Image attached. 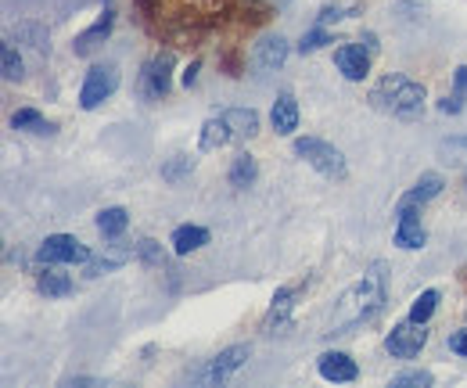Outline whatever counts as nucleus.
<instances>
[{
  "instance_id": "nucleus-1",
  "label": "nucleus",
  "mask_w": 467,
  "mask_h": 388,
  "mask_svg": "<svg viewBox=\"0 0 467 388\" xmlns=\"http://www.w3.org/2000/svg\"><path fill=\"white\" fill-rule=\"evenodd\" d=\"M385 267L381 263H374L363 280H356L349 291L342 295V302L335 306V317H331V331L335 334H346L349 328L356 324H363V320H370L381 306H385V274H381Z\"/></svg>"
},
{
  "instance_id": "nucleus-2",
  "label": "nucleus",
  "mask_w": 467,
  "mask_h": 388,
  "mask_svg": "<svg viewBox=\"0 0 467 388\" xmlns=\"http://www.w3.org/2000/svg\"><path fill=\"white\" fill-rule=\"evenodd\" d=\"M255 133H259V111L227 109L202 122L198 148H202V152H220V148H227V144H241V141L255 137Z\"/></svg>"
},
{
  "instance_id": "nucleus-3",
  "label": "nucleus",
  "mask_w": 467,
  "mask_h": 388,
  "mask_svg": "<svg viewBox=\"0 0 467 388\" xmlns=\"http://www.w3.org/2000/svg\"><path fill=\"white\" fill-rule=\"evenodd\" d=\"M370 105L385 111V115H392V119H417L424 111V87L400 76V72H392L370 90Z\"/></svg>"
},
{
  "instance_id": "nucleus-4",
  "label": "nucleus",
  "mask_w": 467,
  "mask_h": 388,
  "mask_svg": "<svg viewBox=\"0 0 467 388\" xmlns=\"http://www.w3.org/2000/svg\"><path fill=\"white\" fill-rule=\"evenodd\" d=\"M295 155H298V159H306L309 166L317 169L320 176H327V180H346V176H349V166H346L342 152H338V148H331L327 141L298 137V141H295Z\"/></svg>"
},
{
  "instance_id": "nucleus-5",
  "label": "nucleus",
  "mask_w": 467,
  "mask_h": 388,
  "mask_svg": "<svg viewBox=\"0 0 467 388\" xmlns=\"http://www.w3.org/2000/svg\"><path fill=\"white\" fill-rule=\"evenodd\" d=\"M119 90V68L116 65H94L79 87V109L94 111L101 109L112 94Z\"/></svg>"
},
{
  "instance_id": "nucleus-6",
  "label": "nucleus",
  "mask_w": 467,
  "mask_h": 388,
  "mask_svg": "<svg viewBox=\"0 0 467 388\" xmlns=\"http://www.w3.org/2000/svg\"><path fill=\"white\" fill-rule=\"evenodd\" d=\"M36 259H40L44 267H76V263H87L90 252H87V245H83L79 237H72V234H51V237L40 245Z\"/></svg>"
},
{
  "instance_id": "nucleus-7",
  "label": "nucleus",
  "mask_w": 467,
  "mask_h": 388,
  "mask_svg": "<svg viewBox=\"0 0 467 388\" xmlns=\"http://www.w3.org/2000/svg\"><path fill=\"white\" fill-rule=\"evenodd\" d=\"M170 72H173V55L170 51L151 58L140 72V98L144 101H162L170 94Z\"/></svg>"
},
{
  "instance_id": "nucleus-8",
  "label": "nucleus",
  "mask_w": 467,
  "mask_h": 388,
  "mask_svg": "<svg viewBox=\"0 0 467 388\" xmlns=\"http://www.w3.org/2000/svg\"><path fill=\"white\" fill-rule=\"evenodd\" d=\"M244 360H248V345H231V349H223L220 356H213V360L205 363V371L194 374V382H202V385H223L234 371L244 367Z\"/></svg>"
},
{
  "instance_id": "nucleus-9",
  "label": "nucleus",
  "mask_w": 467,
  "mask_h": 388,
  "mask_svg": "<svg viewBox=\"0 0 467 388\" xmlns=\"http://www.w3.org/2000/svg\"><path fill=\"white\" fill-rule=\"evenodd\" d=\"M428 345V331H424V324H413V320H403V324H396L389 338H385V349L396 356V360H413L420 349Z\"/></svg>"
},
{
  "instance_id": "nucleus-10",
  "label": "nucleus",
  "mask_w": 467,
  "mask_h": 388,
  "mask_svg": "<svg viewBox=\"0 0 467 388\" xmlns=\"http://www.w3.org/2000/svg\"><path fill=\"white\" fill-rule=\"evenodd\" d=\"M428 234L420 226V205H396V245L400 248H424Z\"/></svg>"
},
{
  "instance_id": "nucleus-11",
  "label": "nucleus",
  "mask_w": 467,
  "mask_h": 388,
  "mask_svg": "<svg viewBox=\"0 0 467 388\" xmlns=\"http://www.w3.org/2000/svg\"><path fill=\"white\" fill-rule=\"evenodd\" d=\"M317 371H320L324 382H335V385H346V382H356V378H359L356 360L346 356V352H324V356L317 360Z\"/></svg>"
},
{
  "instance_id": "nucleus-12",
  "label": "nucleus",
  "mask_w": 467,
  "mask_h": 388,
  "mask_svg": "<svg viewBox=\"0 0 467 388\" xmlns=\"http://www.w3.org/2000/svg\"><path fill=\"white\" fill-rule=\"evenodd\" d=\"M335 65H338V72L352 79V83H359L367 72H370V51H363L359 44H342L338 51H335Z\"/></svg>"
},
{
  "instance_id": "nucleus-13",
  "label": "nucleus",
  "mask_w": 467,
  "mask_h": 388,
  "mask_svg": "<svg viewBox=\"0 0 467 388\" xmlns=\"http://www.w3.org/2000/svg\"><path fill=\"white\" fill-rule=\"evenodd\" d=\"M270 122H274V130L281 133V137H292L295 130H298V101H295V94H277V101H274V111H270Z\"/></svg>"
},
{
  "instance_id": "nucleus-14",
  "label": "nucleus",
  "mask_w": 467,
  "mask_h": 388,
  "mask_svg": "<svg viewBox=\"0 0 467 388\" xmlns=\"http://www.w3.org/2000/svg\"><path fill=\"white\" fill-rule=\"evenodd\" d=\"M442 187H446V180H442L439 173H424V176L410 187L407 194L400 198V205H428L431 198H439V194H442Z\"/></svg>"
},
{
  "instance_id": "nucleus-15",
  "label": "nucleus",
  "mask_w": 467,
  "mask_h": 388,
  "mask_svg": "<svg viewBox=\"0 0 467 388\" xmlns=\"http://www.w3.org/2000/svg\"><path fill=\"white\" fill-rule=\"evenodd\" d=\"M170 245H173L176 256H191V252H198V248L209 245V230L205 226H191V223L187 226H176Z\"/></svg>"
},
{
  "instance_id": "nucleus-16",
  "label": "nucleus",
  "mask_w": 467,
  "mask_h": 388,
  "mask_svg": "<svg viewBox=\"0 0 467 388\" xmlns=\"http://www.w3.org/2000/svg\"><path fill=\"white\" fill-rule=\"evenodd\" d=\"M285 58H288V44H285V37H270V40L255 44L252 61H255L259 68H281V65H285Z\"/></svg>"
},
{
  "instance_id": "nucleus-17",
  "label": "nucleus",
  "mask_w": 467,
  "mask_h": 388,
  "mask_svg": "<svg viewBox=\"0 0 467 388\" xmlns=\"http://www.w3.org/2000/svg\"><path fill=\"white\" fill-rule=\"evenodd\" d=\"M109 33H112V11H105V15L98 18V26H94V29H87L83 37H76L72 51H76V55H90V51H94Z\"/></svg>"
},
{
  "instance_id": "nucleus-18",
  "label": "nucleus",
  "mask_w": 467,
  "mask_h": 388,
  "mask_svg": "<svg viewBox=\"0 0 467 388\" xmlns=\"http://www.w3.org/2000/svg\"><path fill=\"white\" fill-rule=\"evenodd\" d=\"M36 291L47 295V299H65V295L72 291V280L65 278V274H58L55 267H47V270L36 278Z\"/></svg>"
},
{
  "instance_id": "nucleus-19",
  "label": "nucleus",
  "mask_w": 467,
  "mask_h": 388,
  "mask_svg": "<svg viewBox=\"0 0 467 388\" xmlns=\"http://www.w3.org/2000/svg\"><path fill=\"white\" fill-rule=\"evenodd\" d=\"M126 223H130V213H126V209H119V205L98 213V230H101V237H109V241L126 230Z\"/></svg>"
},
{
  "instance_id": "nucleus-20",
  "label": "nucleus",
  "mask_w": 467,
  "mask_h": 388,
  "mask_svg": "<svg viewBox=\"0 0 467 388\" xmlns=\"http://www.w3.org/2000/svg\"><path fill=\"white\" fill-rule=\"evenodd\" d=\"M11 126H15V130H29V133H55V126H51L36 109L15 111V115H11Z\"/></svg>"
},
{
  "instance_id": "nucleus-21",
  "label": "nucleus",
  "mask_w": 467,
  "mask_h": 388,
  "mask_svg": "<svg viewBox=\"0 0 467 388\" xmlns=\"http://www.w3.org/2000/svg\"><path fill=\"white\" fill-rule=\"evenodd\" d=\"M464 101H467V65H461L457 76H453V94H450L439 109L446 111V115H461V111H464Z\"/></svg>"
},
{
  "instance_id": "nucleus-22",
  "label": "nucleus",
  "mask_w": 467,
  "mask_h": 388,
  "mask_svg": "<svg viewBox=\"0 0 467 388\" xmlns=\"http://www.w3.org/2000/svg\"><path fill=\"white\" fill-rule=\"evenodd\" d=\"M435 306H439V291H435V288L420 291V295L413 299V306H410V320H413V324H428L431 313H435Z\"/></svg>"
},
{
  "instance_id": "nucleus-23",
  "label": "nucleus",
  "mask_w": 467,
  "mask_h": 388,
  "mask_svg": "<svg viewBox=\"0 0 467 388\" xmlns=\"http://www.w3.org/2000/svg\"><path fill=\"white\" fill-rule=\"evenodd\" d=\"M292 299H295V291H292V288H281V291L274 295V306H270V317H266V328H274V324L281 328V324L288 320V313H292V306H295Z\"/></svg>"
},
{
  "instance_id": "nucleus-24",
  "label": "nucleus",
  "mask_w": 467,
  "mask_h": 388,
  "mask_svg": "<svg viewBox=\"0 0 467 388\" xmlns=\"http://www.w3.org/2000/svg\"><path fill=\"white\" fill-rule=\"evenodd\" d=\"M252 180H255V159H252V155H244V152H241V155H237V159H234V169H231V184H234V187H248V184H252Z\"/></svg>"
},
{
  "instance_id": "nucleus-25",
  "label": "nucleus",
  "mask_w": 467,
  "mask_h": 388,
  "mask_svg": "<svg viewBox=\"0 0 467 388\" xmlns=\"http://www.w3.org/2000/svg\"><path fill=\"white\" fill-rule=\"evenodd\" d=\"M435 382L428 371H403V374H396L392 378V388H407V385H413V388H428Z\"/></svg>"
},
{
  "instance_id": "nucleus-26",
  "label": "nucleus",
  "mask_w": 467,
  "mask_h": 388,
  "mask_svg": "<svg viewBox=\"0 0 467 388\" xmlns=\"http://www.w3.org/2000/svg\"><path fill=\"white\" fill-rule=\"evenodd\" d=\"M324 44H331V33H327V29H313V33H306V37H302L298 51H302V55H313V51H320Z\"/></svg>"
},
{
  "instance_id": "nucleus-27",
  "label": "nucleus",
  "mask_w": 467,
  "mask_h": 388,
  "mask_svg": "<svg viewBox=\"0 0 467 388\" xmlns=\"http://www.w3.org/2000/svg\"><path fill=\"white\" fill-rule=\"evenodd\" d=\"M22 76H26V72H22V58L15 55L11 44H4V79L15 83V79H22Z\"/></svg>"
},
{
  "instance_id": "nucleus-28",
  "label": "nucleus",
  "mask_w": 467,
  "mask_h": 388,
  "mask_svg": "<svg viewBox=\"0 0 467 388\" xmlns=\"http://www.w3.org/2000/svg\"><path fill=\"white\" fill-rule=\"evenodd\" d=\"M446 345H450V352H457V356H467V328L461 331H453L446 338Z\"/></svg>"
},
{
  "instance_id": "nucleus-29",
  "label": "nucleus",
  "mask_w": 467,
  "mask_h": 388,
  "mask_svg": "<svg viewBox=\"0 0 467 388\" xmlns=\"http://www.w3.org/2000/svg\"><path fill=\"white\" fill-rule=\"evenodd\" d=\"M187 166H194V163H191L187 155H180V163H176V166H166V180H180V173H183Z\"/></svg>"
},
{
  "instance_id": "nucleus-30",
  "label": "nucleus",
  "mask_w": 467,
  "mask_h": 388,
  "mask_svg": "<svg viewBox=\"0 0 467 388\" xmlns=\"http://www.w3.org/2000/svg\"><path fill=\"white\" fill-rule=\"evenodd\" d=\"M342 18V7H324L320 11V26H327V22H338Z\"/></svg>"
},
{
  "instance_id": "nucleus-31",
  "label": "nucleus",
  "mask_w": 467,
  "mask_h": 388,
  "mask_svg": "<svg viewBox=\"0 0 467 388\" xmlns=\"http://www.w3.org/2000/svg\"><path fill=\"white\" fill-rule=\"evenodd\" d=\"M194 79H198V61H194V65H187V72H183V87H191Z\"/></svg>"
},
{
  "instance_id": "nucleus-32",
  "label": "nucleus",
  "mask_w": 467,
  "mask_h": 388,
  "mask_svg": "<svg viewBox=\"0 0 467 388\" xmlns=\"http://www.w3.org/2000/svg\"><path fill=\"white\" fill-rule=\"evenodd\" d=\"M464 187H467V176H464Z\"/></svg>"
}]
</instances>
